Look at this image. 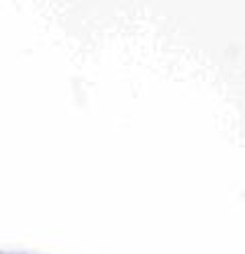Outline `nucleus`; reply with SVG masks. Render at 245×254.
<instances>
[]
</instances>
